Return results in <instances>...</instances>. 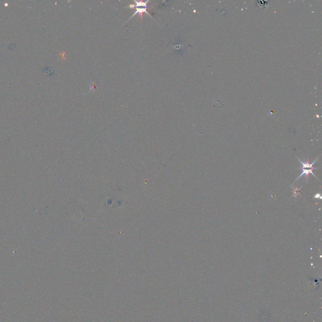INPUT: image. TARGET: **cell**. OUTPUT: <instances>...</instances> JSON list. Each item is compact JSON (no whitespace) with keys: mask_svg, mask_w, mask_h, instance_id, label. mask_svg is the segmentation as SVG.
<instances>
[{"mask_svg":"<svg viewBox=\"0 0 322 322\" xmlns=\"http://www.w3.org/2000/svg\"><path fill=\"white\" fill-rule=\"evenodd\" d=\"M315 197L317 198V199H319V200H321V195L320 194H316L315 196Z\"/></svg>","mask_w":322,"mask_h":322,"instance_id":"cell-4","label":"cell"},{"mask_svg":"<svg viewBox=\"0 0 322 322\" xmlns=\"http://www.w3.org/2000/svg\"><path fill=\"white\" fill-rule=\"evenodd\" d=\"M298 190H299V189H298ZM298 189H297V188H295V189H294V194L293 195V196H294L295 194H296V195H298Z\"/></svg>","mask_w":322,"mask_h":322,"instance_id":"cell-3","label":"cell"},{"mask_svg":"<svg viewBox=\"0 0 322 322\" xmlns=\"http://www.w3.org/2000/svg\"><path fill=\"white\" fill-rule=\"evenodd\" d=\"M148 2V1L146 2H144V5H142V8H140L141 6V2H135V3L136 5H131L132 6H136V11L135 12V13L133 14V15L132 16L131 18L133 17L134 16H135L136 14L137 13H139V14H141L142 13H144V12H145V13H147V14H148V15H149V13H148L147 11V3Z\"/></svg>","mask_w":322,"mask_h":322,"instance_id":"cell-2","label":"cell"},{"mask_svg":"<svg viewBox=\"0 0 322 322\" xmlns=\"http://www.w3.org/2000/svg\"><path fill=\"white\" fill-rule=\"evenodd\" d=\"M297 159L299 160V161L301 163V167L299 169L300 170H301V174L299 176V177L295 180L294 183L296 182L298 180H299L300 179V178H301L303 176L305 177V179L306 180V181H308V178H309V174L313 175L315 178H316L318 179L317 176H316L315 175V174H313V170H314V169H315L316 168L313 167V166L315 164V163L318 160L319 157L316 159L312 163H309L308 160H307V161H302L301 160H300L298 158H297Z\"/></svg>","mask_w":322,"mask_h":322,"instance_id":"cell-1","label":"cell"}]
</instances>
